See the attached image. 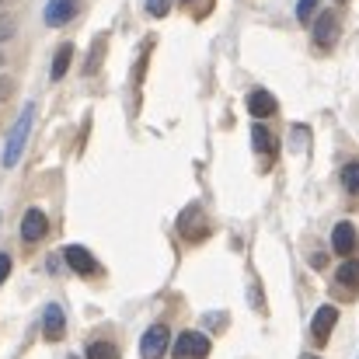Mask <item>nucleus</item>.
I'll return each instance as SVG.
<instances>
[{
	"label": "nucleus",
	"instance_id": "obj_1",
	"mask_svg": "<svg viewBox=\"0 0 359 359\" xmlns=\"http://www.w3.org/2000/svg\"><path fill=\"white\" fill-rule=\"evenodd\" d=\"M32 122H35V105L28 102V105L21 109L18 122L11 126V133H7V143H4V168H14V164L21 161V150H25V143H28Z\"/></svg>",
	"mask_w": 359,
	"mask_h": 359
},
{
	"label": "nucleus",
	"instance_id": "obj_2",
	"mask_svg": "<svg viewBox=\"0 0 359 359\" xmlns=\"http://www.w3.org/2000/svg\"><path fill=\"white\" fill-rule=\"evenodd\" d=\"M210 356V339L203 332H185L175 339V359H206Z\"/></svg>",
	"mask_w": 359,
	"mask_h": 359
},
{
	"label": "nucleus",
	"instance_id": "obj_3",
	"mask_svg": "<svg viewBox=\"0 0 359 359\" xmlns=\"http://www.w3.org/2000/svg\"><path fill=\"white\" fill-rule=\"evenodd\" d=\"M168 342H171V332L164 325H150L140 339V356L143 359H161L168 353Z\"/></svg>",
	"mask_w": 359,
	"mask_h": 359
},
{
	"label": "nucleus",
	"instance_id": "obj_4",
	"mask_svg": "<svg viewBox=\"0 0 359 359\" xmlns=\"http://www.w3.org/2000/svg\"><path fill=\"white\" fill-rule=\"evenodd\" d=\"M63 258H67V265H70L74 272H81V276H98V272H102L98 258H95L88 248H81V244H70V248L63 251Z\"/></svg>",
	"mask_w": 359,
	"mask_h": 359
},
{
	"label": "nucleus",
	"instance_id": "obj_5",
	"mask_svg": "<svg viewBox=\"0 0 359 359\" xmlns=\"http://www.w3.org/2000/svg\"><path fill=\"white\" fill-rule=\"evenodd\" d=\"M339 42V18L332 11H325L318 21H314V46L318 49H332Z\"/></svg>",
	"mask_w": 359,
	"mask_h": 359
},
{
	"label": "nucleus",
	"instance_id": "obj_6",
	"mask_svg": "<svg viewBox=\"0 0 359 359\" xmlns=\"http://www.w3.org/2000/svg\"><path fill=\"white\" fill-rule=\"evenodd\" d=\"M335 325H339V311H335L332 304L318 307V314H314V321H311V335H314V342H318V346H325Z\"/></svg>",
	"mask_w": 359,
	"mask_h": 359
},
{
	"label": "nucleus",
	"instance_id": "obj_7",
	"mask_svg": "<svg viewBox=\"0 0 359 359\" xmlns=\"http://www.w3.org/2000/svg\"><path fill=\"white\" fill-rule=\"evenodd\" d=\"M46 234H49V217L42 210H28L21 217V238L28 241V244H35V241H42Z\"/></svg>",
	"mask_w": 359,
	"mask_h": 359
},
{
	"label": "nucleus",
	"instance_id": "obj_8",
	"mask_svg": "<svg viewBox=\"0 0 359 359\" xmlns=\"http://www.w3.org/2000/svg\"><path fill=\"white\" fill-rule=\"evenodd\" d=\"M77 7H81V0H49L46 11H42V18H46V25L60 28V25H67L77 14Z\"/></svg>",
	"mask_w": 359,
	"mask_h": 359
},
{
	"label": "nucleus",
	"instance_id": "obj_9",
	"mask_svg": "<svg viewBox=\"0 0 359 359\" xmlns=\"http://www.w3.org/2000/svg\"><path fill=\"white\" fill-rule=\"evenodd\" d=\"M42 332H46L49 342H60V339L67 335V318H63L60 304H49V307H46V314H42Z\"/></svg>",
	"mask_w": 359,
	"mask_h": 359
},
{
	"label": "nucleus",
	"instance_id": "obj_10",
	"mask_svg": "<svg viewBox=\"0 0 359 359\" xmlns=\"http://www.w3.org/2000/svg\"><path fill=\"white\" fill-rule=\"evenodd\" d=\"M356 244H359V234L349 220L335 224V231H332V248H335V255H353Z\"/></svg>",
	"mask_w": 359,
	"mask_h": 359
},
{
	"label": "nucleus",
	"instance_id": "obj_11",
	"mask_svg": "<svg viewBox=\"0 0 359 359\" xmlns=\"http://www.w3.org/2000/svg\"><path fill=\"white\" fill-rule=\"evenodd\" d=\"M178 227H182V234H185L189 241L206 238V220H203V210H199V206H189V210L182 213Z\"/></svg>",
	"mask_w": 359,
	"mask_h": 359
},
{
	"label": "nucleus",
	"instance_id": "obj_12",
	"mask_svg": "<svg viewBox=\"0 0 359 359\" xmlns=\"http://www.w3.org/2000/svg\"><path fill=\"white\" fill-rule=\"evenodd\" d=\"M248 112L255 119H269V116H276V98L269 91H251L248 95Z\"/></svg>",
	"mask_w": 359,
	"mask_h": 359
},
{
	"label": "nucleus",
	"instance_id": "obj_13",
	"mask_svg": "<svg viewBox=\"0 0 359 359\" xmlns=\"http://www.w3.org/2000/svg\"><path fill=\"white\" fill-rule=\"evenodd\" d=\"M70 60H74V46L70 42H63L60 49H56V60H53V81H63L67 77V70H70Z\"/></svg>",
	"mask_w": 359,
	"mask_h": 359
},
{
	"label": "nucleus",
	"instance_id": "obj_14",
	"mask_svg": "<svg viewBox=\"0 0 359 359\" xmlns=\"http://www.w3.org/2000/svg\"><path fill=\"white\" fill-rule=\"evenodd\" d=\"M251 147H255L258 154H272V150H276V140H272V133H269L262 122L251 126Z\"/></svg>",
	"mask_w": 359,
	"mask_h": 359
},
{
	"label": "nucleus",
	"instance_id": "obj_15",
	"mask_svg": "<svg viewBox=\"0 0 359 359\" xmlns=\"http://www.w3.org/2000/svg\"><path fill=\"white\" fill-rule=\"evenodd\" d=\"M335 279L342 283V286H359V262H342V269L335 272Z\"/></svg>",
	"mask_w": 359,
	"mask_h": 359
},
{
	"label": "nucleus",
	"instance_id": "obj_16",
	"mask_svg": "<svg viewBox=\"0 0 359 359\" xmlns=\"http://www.w3.org/2000/svg\"><path fill=\"white\" fill-rule=\"evenodd\" d=\"M342 185H346V192L359 196V161H349V164L342 168Z\"/></svg>",
	"mask_w": 359,
	"mask_h": 359
},
{
	"label": "nucleus",
	"instance_id": "obj_17",
	"mask_svg": "<svg viewBox=\"0 0 359 359\" xmlns=\"http://www.w3.org/2000/svg\"><path fill=\"white\" fill-rule=\"evenodd\" d=\"M88 359H119V349L112 342H91L88 346Z\"/></svg>",
	"mask_w": 359,
	"mask_h": 359
},
{
	"label": "nucleus",
	"instance_id": "obj_18",
	"mask_svg": "<svg viewBox=\"0 0 359 359\" xmlns=\"http://www.w3.org/2000/svg\"><path fill=\"white\" fill-rule=\"evenodd\" d=\"M314 11H318V0H297V18L300 21H311Z\"/></svg>",
	"mask_w": 359,
	"mask_h": 359
},
{
	"label": "nucleus",
	"instance_id": "obj_19",
	"mask_svg": "<svg viewBox=\"0 0 359 359\" xmlns=\"http://www.w3.org/2000/svg\"><path fill=\"white\" fill-rule=\"evenodd\" d=\"M171 11V0H147V14L150 18H164Z\"/></svg>",
	"mask_w": 359,
	"mask_h": 359
},
{
	"label": "nucleus",
	"instance_id": "obj_20",
	"mask_svg": "<svg viewBox=\"0 0 359 359\" xmlns=\"http://www.w3.org/2000/svg\"><path fill=\"white\" fill-rule=\"evenodd\" d=\"M290 147H293V150L307 147V129H304V126H293V129H290Z\"/></svg>",
	"mask_w": 359,
	"mask_h": 359
},
{
	"label": "nucleus",
	"instance_id": "obj_21",
	"mask_svg": "<svg viewBox=\"0 0 359 359\" xmlns=\"http://www.w3.org/2000/svg\"><path fill=\"white\" fill-rule=\"evenodd\" d=\"M102 46H105V39H98V42H95V53H91V63L84 67L88 74H95V70H98V60H102Z\"/></svg>",
	"mask_w": 359,
	"mask_h": 359
},
{
	"label": "nucleus",
	"instance_id": "obj_22",
	"mask_svg": "<svg viewBox=\"0 0 359 359\" xmlns=\"http://www.w3.org/2000/svg\"><path fill=\"white\" fill-rule=\"evenodd\" d=\"M14 35V18L7 14V18H0V42H7Z\"/></svg>",
	"mask_w": 359,
	"mask_h": 359
},
{
	"label": "nucleus",
	"instance_id": "obj_23",
	"mask_svg": "<svg viewBox=\"0 0 359 359\" xmlns=\"http://www.w3.org/2000/svg\"><path fill=\"white\" fill-rule=\"evenodd\" d=\"M11 276V255H0V283Z\"/></svg>",
	"mask_w": 359,
	"mask_h": 359
},
{
	"label": "nucleus",
	"instance_id": "obj_24",
	"mask_svg": "<svg viewBox=\"0 0 359 359\" xmlns=\"http://www.w3.org/2000/svg\"><path fill=\"white\" fill-rule=\"evenodd\" d=\"M11 88H14L11 81H0V98H7V95H11Z\"/></svg>",
	"mask_w": 359,
	"mask_h": 359
},
{
	"label": "nucleus",
	"instance_id": "obj_25",
	"mask_svg": "<svg viewBox=\"0 0 359 359\" xmlns=\"http://www.w3.org/2000/svg\"><path fill=\"white\" fill-rule=\"evenodd\" d=\"M300 359H321V356H311V353H300Z\"/></svg>",
	"mask_w": 359,
	"mask_h": 359
},
{
	"label": "nucleus",
	"instance_id": "obj_26",
	"mask_svg": "<svg viewBox=\"0 0 359 359\" xmlns=\"http://www.w3.org/2000/svg\"><path fill=\"white\" fill-rule=\"evenodd\" d=\"M0 67H4V56H0Z\"/></svg>",
	"mask_w": 359,
	"mask_h": 359
},
{
	"label": "nucleus",
	"instance_id": "obj_27",
	"mask_svg": "<svg viewBox=\"0 0 359 359\" xmlns=\"http://www.w3.org/2000/svg\"><path fill=\"white\" fill-rule=\"evenodd\" d=\"M185 4H192V0H185Z\"/></svg>",
	"mask_w": 359,
	"mask_h": 359
}]
</instances>
